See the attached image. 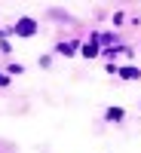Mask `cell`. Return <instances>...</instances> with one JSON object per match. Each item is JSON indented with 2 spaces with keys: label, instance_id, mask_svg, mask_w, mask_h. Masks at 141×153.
Masks as SVG:
<instances>
[{
  "label": "cell",
  "instance_id": "cell-5",
  "mask_svg": "<svg viewBox=\"0 0 141 153\" xmlns=\"http://www.w3.org/2000/svg\"><path fill=\"white\" fill-rule=\"evenodd\" d=\"M58 49H61V52H65V55H71V52H74V49H77V46H74V43H61Z\"/></svg>",
  "mask_w": 141,
  "mask_h": 153
},
{
  "label": "cell",
  "instance_id": "cell-4",
  "mask_svg": "<svg viewBox=\"0 0 141 153\" xmlns=\"http://www.w3.org/2000/svg\"><path fill=\"white\" fill-rule=\"evenodd\" d=\"M107 120H123V107H110L107 110Z\"/></svg>",
  "mask_w": 141,
  "mask_h": 153
},
{
  "label": "cell",
  "instance_id": "cell-3",
  "mask_svg": "<svg viewBox=\"0 0 141 153\" xmlns=\"http://www.w3.org/2000/svg\"><path fill=\"white\" fill-rule=\"evenodd\" d=\"M138 74H141L138 68H123V71H120V76H123V80H135Z\"/></svg>",
  "mask_w": 141,
  "mask_h": 153
},
{
  "label": "cell",
  "instance_id": "cell-2",
  "mask_svg": "<svg viewBox=\"0 0 141 153\" xmlns=\"http://www.w3.org/2000/svg\"><path fill=\"white\" fill-rule=\"evenodd\" d=\"M83 55H86V58H92V55H98V37H92V40H89V43L83 46Z\"/></svg>",
  "mask_w": 141,
  "mask_h": 153
},
{
  "label": "cell",
  "instance_id": "cell-1",
  "mask_svg": "<svg viewBox=\"0 0 141 153\" xmlns=\"http://www.w3.org/2000/svg\"><path fill=\"white\" fill-rule=\"evenodd\" d=\"M16 34L19 37H34L37 34V22L34 19H19L16 22Z\"/></svg>",
  "mask_w": 141,
  "mask_h": 153
},
{
  "label": "cell",
  "instance_id": "cell-6",
  "mask_svg": "<svg viewBox=\"0 0 141 153\" xmlns=\"http://www.w3.org/2000/svg\"><path fill=\"white\" fill-rule=\"evenodd\" d=\"M0 86H6V76H3V74H0Z\"/></svg>",
  "mask_w": 141,
  "mask_h": 153
}]
</instances>
